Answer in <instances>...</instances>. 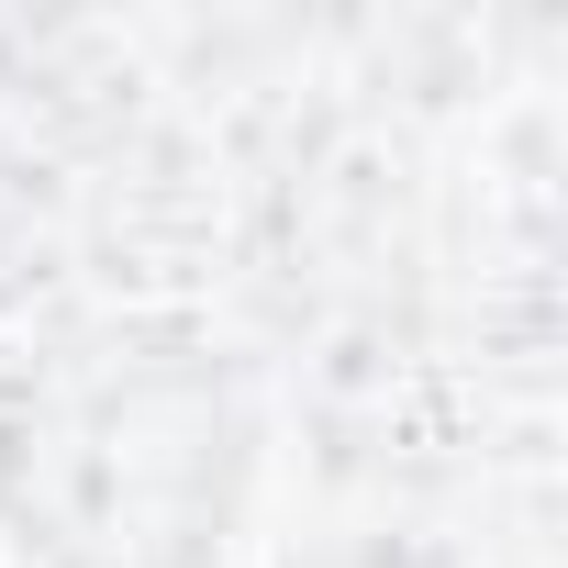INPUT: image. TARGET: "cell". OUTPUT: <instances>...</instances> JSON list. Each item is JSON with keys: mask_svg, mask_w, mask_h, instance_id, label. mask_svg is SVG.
Instances as JSON below:
<instances>
[{"mask_svg": "<svg viewBox=\"0 0 568 568\" xmlns=\"http://www.w3.org/2000/svg\"><path fill=\"white\" fill-rule=\"evenodd\" d=\"M245 501V413L201 346L79 335L0 379V535L23 568H212Z\"/></svg>", "mask_w": 568, "mask_h": 568, "instance_id": "6da1fadb", "label": "cell"}]
</instances>
